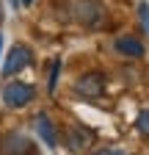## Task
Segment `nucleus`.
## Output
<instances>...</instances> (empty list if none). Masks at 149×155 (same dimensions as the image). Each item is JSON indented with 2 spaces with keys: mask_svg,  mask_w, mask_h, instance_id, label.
Returning <instances> with one entry per match:
<instances>
[{
  "mask_svg": "<svg viewBox=\"0 0 149 155\" xmlns=\"http://www.w3.org/2000/svg\"><path fill=\"white\" fill-rule=\"evenodd\" d=\"M33 97H36V89H33L30 83L11 81V83L3 86V103H6L8 108H22V105H28V103L33 100Z\"/></svg>",
  "mask_w": 149,
  "mask_h": 155,
  "instance_id": "nucleus-1",
  "label": "nucleus"
},
{
  "mask_svg": "<svg viewBox=\"0 0 149 155\" xmlns=\"http://www.w3.org/2000/svg\"><path fill=\"white\" fill-rule=\"evenodd\" d=\"M74 17H78V22L86 25V28H97L105 17V8L100 0H78L74 3Z\"/></svg>",
  "mask_w": 149,
  "mask_h": 155,
  "instance_id": "nucleus-2",
  "label": "nucleus"
},
{
  "mask_svg": "<svg viewBox=\"0 0 149 155\" xmlns=\"http://www.w3.org/2000/svg\"><path fill=\"white\" fill-rule=\"evenodd\" d=\"M30 61H33L30 47H25V45H14L11 53H8V58H6V64H3V75L11 78V75H17V72H22Z\"/></svg>",
  "mask_w": 149,
  "mask_h": 155,
  "instance_id": "nucleus-3",
  "label": "nucleus"
},
{
  "mask_svg": "<svg viewBox=\"0 0 149 155\" xmlns=\"http://www.w3.org/2000/svg\"><path fill=\"white\" fill-rule=\"evenodd\" d=\"M0 150H3V155H28V152H33V141L25 133L11 130V133H6V139L0 141Z\"/></svg>",
  "mask_w": 149,
  "mask_h": 155,
  "instance_id": "nucleus-4",
  "label": "nucleus"
},
{
  "mask_svg": "<svg viewBox=\"0 0 149 155\" xmlns=\"http://www.w3.org/2000/svg\"><path fill=\"white\" fill-rule=\"evenodd\" d=\"M74 91L80 97H100L105 91V78L102 72H86L78 83H74Z\"/></svg>",
  "mask_w": 149,
  "mask_h": 155,
  "instance_id": "nucleus-5",
  "label": "nucleus"
},
{
  "mask_svg": "<svg viewBox=\"0 0 149 155\" xmlns=\"http://www.w3.org/2000/svg\"><path fill=\"white\" fill-rule=\"evenodd\" d=\"M33 127H36L39 139H42V141H44L50 150H55V147H58V130H55V125H52V119H50L47 114H36Z\"/></svg>",
  "mask_w": 149,
  "mask_h": 155,
  "instance_id": "nucleus-6",
  "label": "nucleus"
},
{
  "mask_svg": "<svg viewBox=\"0 0 149 155\" xmlns=\"http://www.w3.org/2000/svg\"><path fill=\"white\" fill-rule=\"evenodd\" d=\"M88 144H91V133H88L86 127H69V130H66V150H69L72 155L86 152Z\"/></svg>",
  "mask_w": 149,
  "mask_h": 155,
  "instance_id": "nucleus-7",
  "label": "nucleus"
},
{
  "mask_svg": "<svg viewBox=\"0 0 149 155\" xmlns=\"http://www.w3.org/2000/svg\"><path fill=\"white\" fill-rule=\"evenodd\" d=\"M113 47H116V53H122V55H127V58H141V55L146 53L144 42H141V39H135V36H119L116 42H113Z\"/></svg>",
  "mask_w": 149,
  "mask_h": 155,
  "instance_id": "nucleus-8",
  "label": "nucleus"
},
{
  "mask_svg": "<svg viewBox=\"0 0 149 155\" xmlns=\"http://www.w3.org/2000/svg\"><path fill=\"white\" fill-rule=\"evenodd\" d=\"M135 127H138V133L149 136V108H144V111L138 114V119H135Z\"/></svg>",
  "mask_w": 149,
  "mask_h": 155,
  "instance_id": "nucleus-9",
  "label": "nucleus"
},
{
  "mask_svg": "<svg viewBox=\"0 0 149 155\" xmlns=\"http://www.w3.org/2000/svg\"><path fill=\"white\" fill-rule=\"evenodd\" d=\"M138 19H141L144 31L149 33V3H138Z\"/></svg>",
  "mask_w": 149,
  "mask_h": 155,
  "instance_id": "nucleus-10",
  "label": "nucleus"
},
{
  "mask_svg": "<svg viewBox=\"0 0 149 155\" xmlns=\"http://www.w3.org/2000/svg\"><path fill=\"white\" fill-rule=\"evenodd\" d=\"M58 72H61V61H52V72H50V91H55V83H58Z\"/></svg>",
  "mask_w": 149,
  "mask_h": 155,
  "instance_id": "nucleus-11",
  "label": "nucleus"
},
{
  "mask_svg": "<svg viewBox=\"0 0 149 155\" xmlns=\"http://www.w3.org/2000/svg\"><path fill=\"white\" fill-rule=\"evenodd\" d=\"M94 155H124L122 150H110V147H105V150H97Z\"/></svg>",
  "mask_w": 149,
  "mask_h": 155,
  "instance_id": "nucleus-12",
  "label": "nucleus"
},
{
  "mask_svg": "<svg viewBox=\"0 0 149 155\" xmlns=\"http://www.w3.org/2000/svg\"><path fill=\"white\" fill-rule=\"evenodd\" d=\"M0 25H3V3H0Z\"/></svg>",
  "mask_w": 149,
  "mask_h": 155,
  "instance_id": "nucleus-13",
  "label": "nucleus"
},
{
  "mask_svg": "<svg viewBox=\"0 0 149 155\" xmlns=\"http://www.w3.org/2000/svg\"><path fill=\"white\" fill-rule=\"evenodd\" d=\"M30 3H33V0H22V6H30Z\"/></svg>",
  "mask_w": 149,
  "mask_h": 155,
  "instance_id": "nucleus-14",
  "label": "nucleus"
},
{
  "mask_svg": "<svg viewBox=\"0 0 149 155\" xmlns=\"http://www.w3.org/2000/svg\"><path fill=\"white\" fill-rule=\"evenodd\" d=\"M0 50H3V36H0Z\"/></svg>",
  "mask_w": 149,
  "mask_h": 155,
  "instance_id": "nucleus-15",
  "label": "nucleus"
},
{
  "mask_svg": "<svg viewBox=\"0 0 149 155\" xmlns=\"http://www.w3.org/2000/svg\"><path fill=\"white\" fill-rule=\"evenodd\" d=\"M0 152H3V150H0Z\"/></svg>",
  "mask_w": 149,
  "mask_h": 155,
  "instance_id": "nucleus-16",
  "label": "nucleus"
}]
</instances>
